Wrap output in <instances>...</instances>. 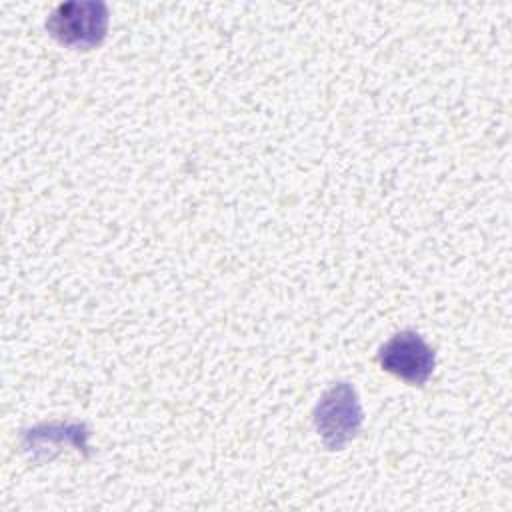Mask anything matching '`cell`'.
<instances>
[{"label":"cell","instance_id":"obj_1","mask_svg":"<svg viewBox=\"0 0 512 512\" xmlns=\"http://www.w3.org/2000/svg\"><path fill=\"white\" fill-rule=\"evenodd\" d=\"M312 422L328 450H342L362 428L364 412L350 382L332 384L316 402Z\"/></svg>","mask_w":512,"mask_h":512},{"label":"cell","instance_id":"obj_3","mask_svg":"<svg viewBox=\"0 0 512 512\" xmlns=\"http://www.w3.org/2000/svg\"><path fill=\"white\" fill-rule=\"evenodd\" d=\"M378 364L396 378L424 386L436 366V350L414 330H400L378 350Z\"/></svg>","mask_w":512,"mask_h":512},{"label":"cell","instance_id":"obj_2","mask_svg":"<svg viewBox=\"0 0 512 512\" xmlns=\"http://www.w3.org/2000/svg\"><path fill=\"white\" fill-rule=\"evenodd\" d=\"M46 30L60 44L90 50L108 30V6L104 2H62L46 18Z\"/></svg>","mask_w":512,"mask_h":512}]
</instances>
